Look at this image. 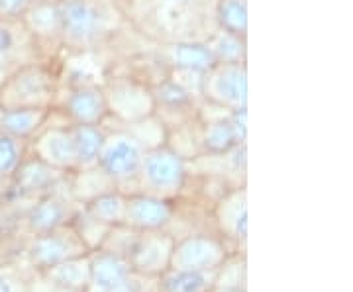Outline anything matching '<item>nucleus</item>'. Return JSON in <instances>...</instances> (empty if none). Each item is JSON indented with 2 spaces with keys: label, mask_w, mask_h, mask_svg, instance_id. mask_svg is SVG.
I'll return each instance as SVG.
<instances>
[{
  "label": "nucleus",
  "mask_w": 353,
  "mask_h": 292,
  "mask_svg": "<svg viewBox=\"0 0 353 292\" xmlns=\"http://www.w3.org/2000/svg\"><path fill=\"white\" fill-rule=\"evenodd\" d=\"M92 279L104 292H126V267L112 255H104L94 263Z\"/></svg>",
  "instance_id": "6ab92c4d"
},
{
  "label": "nucleus",
  "mask_w": 353,
  "mask_h": 292,
  "mask_svg": "<svg viewBox=\"0 0 353 292\" xmlns=\"http://www.w3.org/2000/svg\"><path fill=\"white\" fill-rule=\"evenodd\" d=\"M169 216H171L169 204L152 194L134 196V198L126 200V216L124 218L141 228H157V226L165 224Z\"/></svg>",
  "instance_id": "4468645a"
},
{
  "label": "nucleus",
  "mask_w": 353,
  "mask_h": 292,
  "mask_svg": "<svg viewBox=\"0 0 353 292\" xmlns=\"http://www.w3.org/2000/svg\"><path fill=\"white\" fill-rule=\"evenodd\" d=\"M12 177L18 182V191L30 194V192L43 191V189L51 187L53 177H55V169L46 165L43 161H39L36 157H32V159H24L20 163Z\"/></svg>",
  "instance_id": "a211bd4d"
},
{
  "label": "nucleus",
  "mask_w": 353,
  "mask_h": 292,
  "mask_svg": "<svg viewBox=\"0 0 353 292\" xmlns=\"http://www.w3.org/2000/svg\"><path fill=\"white\" fill-rule=\"evenodd\" d=\"M214 63H248V38L218 30L204 39Z\"/></svg>",
  "instance_id": "dca6fc26"
},
{
  "label": "nucleus",
  "mask_w": 353,
  "mask_h": 292,
  "mask_svg": "<svg viewBox=\"0 0 353 292\" xmlns=\"http://www.w3.org/2000/svg\"><path fill=\"white\" fill-rule=\"evenodd\" d=\"M216 245L208 240H190L183 247H181V265L187 271H196V269H204L206 265H212L216 261Z\"/></svg>",
  "instance_id": "aec40b11"
},
{
  "label": "nucleus",
  "mask_w": 353,
  "mask_h": 292,
  "mask_svg": "<svg viewBox=\"0 0 353 292\" xmlns=\"http://www.w3.org/2000/svg\"><path fill=\"white\" fill-rule=\"evenodd\" d=\"M61 48L71 53H87L114 38L124 22L116 0H59Z\"/></svg>",
  "instance_id": "f257e3e1"
},
{
  "label": "nucleus",
  "mask_w": 353,
  "mask_h": 292,
  "mask_svg": "<svg viewBox=\"0 0 353 292\" xmlns=\"http://www.w3.org/2000/svg\"><path fill=\"white\" fill-rule=\"evenodd\" d=\"M55 2H59V0H55Z\"/></svg>",
  "instance_id": "7c9ffc66"
},
{
  "label": "nucleus",
  "mask_w": 353,
  "mask_h": 292,
  "mask_svg": "<svg viewBox=\"0 0 353 292\" xmlns=\"http://www.w3.org/2000/svg\"><path fill=\"white\" fill-rule=\"evenodd\" d=\"M36 159L43 161L46 165L53 167L55 171H71L77 169L75 143L71 136V124H55L39 129L32 138Z\"/></svg>",
  "instance_id": "6e6552de"
},
{
  "label": "nucleus",
  "mask_w": 353,
  "mask_h": 292,
  "mask_svg": "<svg viewBox=\"0 0 353 292\" xmlns=\"http://www.w3.org/2000/svg\"><path fill=\"white\" fill-rule=\"evenodd\" d=\"M128 0H116V4H118V6H120V4H126Z\"/></svg>",
  "instance_id": "c756f323"
},
{
  "label": "nucleus",
  "mask_w": 353,
  "mask_h": 292,
  "mask_svg": "<svg viewBox=\"0 0 353 292\" xmlns=\"http://www.w3.org/2000/svg\"><path fill=\"white\" fill-rule=\"evenodd\" d=\"M90 214L101 222H120L126 216V198L118 192H102L90 202Z\"/></svg>",
  "instance_id": "412c9836"
},
{
  "label": "nucleus",
  "mask_w": 353,
  "mask_h": 292,
  "mask_svg": "<svg viewBox=\"0 0 353 292\" xmlns=\"http://www.w3.org/2000/svg\"><path fill=\"white\" fill-rule=\"evenodd\" d=\"M67 249H69V245L65 240L57 238V236H46L36 243L34 255L41 263H57L67 255Z\"/></svg>",
  "instance_id": "b1692460"
},
{
  "label": "nucleus",
  "mask_w": 353,
  "mask_h": 292,
  "mask_svg": "<svg viewBox=\"0 0 353 292\" xmlns=\"http://www.w3.org/2000/svg\"><path fill=\"white\" fill-rule=\"evenodd\" d=\"M216 0H128L126 4H120L118 8L124 10L130 6H150V8H173V6H204L214 4Z\"/></svg>",
  "instance_id": "a878e982"
},
{
  "label": "nucleus",
  "mask_w": 353,
  "mask_h": 292,
  "mask_svg": "<svg viewBox=\"0 0 353 292\" xmlns=\"http://www.w3.org/2000/svg\"><path fill=\"white\" fill-rule=\"evenodd\" d=\"M199 124H201L202 152H206L208 155H224L241 145V141L238 140L234 127L230 124V114Z\"/></svg>",
  "instance_id": "2eb2a0df"
},
{
  "label": "nucleus",
  "mask_w": 353,
  "mask_h": 292,
  "mask_svg": "<svg viewBox=\"0 0 353 292\" xmlns=\"http://www.w3.org/2000/svg\"><path fill=\"white\" fill-rule=\"evenodd\" d=\"M36 0H0V20H22Z\"/></svg>",
  "instance_id": "bb28decb"
},
{
  "label": "nucleus",
  "mask_w": 353,
  "mask_h": 292,
  "mask_svg": "<svg viewBox=\"0 0 353 292\" xmlns=\"http://www.w3.org/2000/svg\"><path fill=\"white\" fill-rule=\"evenodd\" d=\"M8 73H10V67L0 61V85H2V81H4V79L8 76Z\"/></svg>",
  "instance_id": "cd10ccee"
},
{
  "label": "nucleus",
  "mask_w": 353,
  "mask_h": 292,
  "mask_svg": "<svg viewBox=\"0 0 353 292\" xmlns=\"http://www.w3.org/2000/svg\"><path fill=\"white\" fill-rule=\"evenodd\" d=\"M0 61L8 65L10 71L22 65L46 61L22 20H0Z\"/></svg>",
  "instance_id": "9b49d317"
},
{
  "label": "nucleus",
  "mask_w": 353,
  "mask_h": 292,
  "mask_svg": "<svg viewBox=\"0 0 353 292\" xmlns=\"http://www.w3.org/2000/svg\"><path fill=\"white\" fill-rule=\"evenodd\" d=\"M187 175V165L181 155L167 145H159L143 153L139 175L152 189L159 192L176 191Z\"/></svg>",
  "instance_id": "0eeeda50"
},
{
  "label": "nucleus",
  "mask_w": 353,
  "mask_h": 292,
  "mask_svg": "<svg viewBox=\"0 0 353 292\" xmlns=\"http://www.w3.org/2000/svg\"><path fill=\"white\" fill-rule=\"evenodd\" d=\"M71 136L75 143L77 169H94L99 167L106 129L92 124H71Z\"/></svg>",
  "instance_id": "ddd939ff"
},
{
  "label": "nucleus",
  "mask_w": 353,
  "mask_h": 292,
  "mask_svg": "<svg viewBox=\"0 0 353 292\" xmlns=\"http://www.w3.org/2000/svg\"><path fill=\"white\" fill-rule=\"evenodd\" d=\"M214 24L218 30L248 38V0H216Z\"/></svg>",
  "instance_id": "f3484780"
},
{
  "label": "nucleus",
  "mask_w": 353,
  "mask_h": 292,
  "mask_svg": "<svg viewBox=\"0 0 353 292\" xmlns=\"http://www.w3.org/2000/svg\"><path fill=\"white\" fill-rule=\"evenodd\" d=\"M61 83L48 61L16 67L0 85V110L53 108Z\"/></svg>",
  "instance_id": "f03ea898"
},
{
  "label": "nucleus",
  "mask_w": 353,
  "mask_h": 292,
  "mask_svg": "<svg viewBox=\"0 0 353 292\" xmlns=\"http://www.w3.org/2000/svg\"><path fill=\"white\" fill-rule=\"evenodd\" d=\"M26 141H20L0 129V178L12 177L24 161Z\"/></svg>",
  "instance_id": "5701e85b"
},
{
  "label": "nucleus",
  "mask_w": 353,
  "mask_h": 292,
  "mask_svg": "<svg viewBox=\"0 0 353 292\" xmlns=\"http://www.w3.org/2000/svg\"><path fill=\"white\" fill-rule=\"evenodd\" d=\"M143 153V145L126 127H118L114 132H106L99 167L112 180H132L139 175Z\"/></svg>",
  "instance_id": "39448f33"
},
{
  "label": "nucleus",
  "mask_w": 353,
  "mask_h": 292,
  "mask_svg": "<svg viewBox=\"0 0 353 292\" xmlns=\"http://www.w3.org/2000/svg\"><path fill=\"white\" fill-rule=\"evenodd\" d=\"M102 90L106 96L108 118H114L122 126L155 114L152 87L139 76L132 73L108 76L102 83Z\"/></svg>",
  "instance_id": "7ed1b4c3"
},
{
  "label": "nucleus",
  "mask_w": 353,
  "mask_h": 292,
  "mask_svg": "<svg viewBox=\"0 0 353 292\" xmlns=\"http://www.w3.org/2000/svg\"><path fill=\"white\" fill-rule=\"evenodd\" d=\"M69 124H92L104 126L108 120V106L102 85L97 83H77L69 89L59 90L53 106Z\"/></svg>",
  "instance_id": "423d86ee"
},
{
  "label": "nucleus",
  "mask_w": 353,
  "mask_h": 292,
  "mask_svg": "<svg viewBox=\"0 0 353 292\" xmlns=\"http://www.w3.org/2000/svg\"><path fill=\"white\" fill-rule=\"evenodd\" d=\"M63 216V204L57 202L55 198H43V200H39L32 208V212H30V226L36 231H51L55 226L61 224Z\"/></svg>",
  "instance_id": "4be33fe9"
},
{
  "label": "nucleus",
  "mask_w": 353,
  "mask_h": 292,
  "mask_svg": "<svg viewBox=\"0 0 353 292\" xmlns=\"http://www.w3.org/2000/svg\"><path fill=\"white\" fill-rule=\"evenodd\" d=\"M22 24L34 38L36 45L41 51V57L48 59V48H61V16L59 2L55 0H36L32 8L24 14Z\"/></svg>",
  "instance_id": "1a4fd4ad"
},
{
  "label": "nucleus",
  "mask_w": 353,
  "mask_h": 292,
  "mask_svg": "<svg viewBox=\"0 0 353 292\" xmlns=\"http://www.w3.org/2000/svg\"><path fill=\"white\" fill-rule=\"evenodd\" d=\"M206 280L199 271H183L176 277L169 279V291L171 292H201Z\"/></svg>",
  "instance_id": "393cba45"
},
{
  "label": "nucleus",
  "mask_w": 353,
  "mask_h": 292,
  "mask_svg": "<svg viewBox=\"0 0 353 292\" xmlns=\"http://www.w3.org/2000/svg\"><path fill=\"white\" fill-rule=\"evenodd\" d=\"M153 55L159 59L165 69H187L196 73H206L214 63V57L202 39H185V41H167L157 43Z\"/></svg>",
  "instance_id": "9d476101"
},
{
  "label": "nucleus",
  "mask_w": 353,
  "mask_h": 292,
  "mask_svg": "<svg viewBox=\"0 0 353 292\" xmlns=\"http://www.w3.org/2000/svg\"><path fill=\"white\" fill-rule=\"evenodd\" d=\"M201 101L230 112L248 108V63H216L202 75Z\"/></svg>",
  "instance_id": "20e7f679"
},
{
  "label": "nucleus",
  "mask_w": 353,
  "mask_h": 292,
  "mask_svg": "<svg viewBox=\"0 0 353 292\" xmlns=\"http://www.w3.org/2000/svg\"><path fill=\"white\" fill-rule=\"evenodd\" d=\"M0 292H12L10 291V286H8V282L2 279V277H0Z\"/></svg>",
  "instance_id": "c85d7f7f"
},
{
  "label": "nucleus",
  "mask_w": 353,
  "mask_h": 292,
  "mask_svg": "<svg viewBox=\"0 0 353 292\" xmlns=\"http://www.w3.org/2000/svg\"><path fill=\"white\" fill-rule=\"evenodd\" d=\"M53 108H10L0 110V129L20 141H30L50 122Z\"/></svg>",
  "instance_id": "f8f14e48"
}]
</instances>
